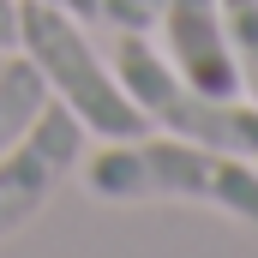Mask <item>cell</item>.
I'll return each mask as SVG.
<instances>
[{"label":"cell","instance_id":"cell-8","mask_svg":"<svg viewBox=\"0 0 258 258\" xmlns=\"http://www.w3.org/2000/svg\"><path fill=\"white\" fill-rule=\"evenodd\" d=\"M222 30H228V54L240 84L258 96V0H222Z\"/></svg>","mask_w":258,"mask_h":258},{"label":"cell","instance_id":"cell-5","mask_svg":"<svg viewBox=\"0 0 258 258\" xmlns=\"http://www.w3.org/2000/svg\"><path fill=\"white\" fill-rule=\"evenodd\" d=\"M162 36H168V60L174 72L210 90V96H234L240 72L228 54V30H222V0H162Z\"/></svg>","mask_w":258,"mask_h":258},{"label":"cell","instance_id":"cell-1","mask_svg":"<svg viewBox=\"0 0 258 258\" xmlns=\"http://www.w3.org/2000/svg\"><path fill=\"white\" fill-rule=\"evenodd\" d=\"M84 186L96 198H192L258 222V174L246 156H222L186 138H108V150L84 162Z\"/></svg>","mask_w":258,"mask_h":258},{"label":"cell","instance_id":"cell-2","mask_svg":"<svg viewBox=\"0 0 258 258\" xmlns=\"http://www.w3.org/2000/svg\"><path fill=\"white\" fill-rule=\"evenodd\" d=\"M18 48L42 72V84L60 96V108L78 114L84 132H96V138H138L144 132V114L120 90L114 66H102V54L90 48V36L78 30V18H66L60 6L18 0Z\"/></svg>","mask_w":258,"mask_h":258},{"label":"cell","instance_id":"cell-7","mask_svg":"<svg viewBox=\"0 0 258 258\" xmlns=\"http://www.w3.org/2000/svg\"><path fill=\"white\" fill-rule=\"evenodd\" d=\"M78 24H114V30H150L162 18V0H48Z\"/></svg>","mask_w":258,"mask_h":258},{"label":"cell","instance_id":"cell-4","mask_svg":"<svg viewBox=\"0 0 258 258\" xmlns=\"http://www.w3.org/2000/svg\"><path fill=\"white\" fill-rule=\"evenodd\" d=\"M78 162H84V126H78L72 108L48 102L30 120V132L0 156V240L18 234L54 198V186H60Z\"/></svg>","mask_w":258,"mask_h":258},{"label":"cell","instance_id":"cell-6","mask_svg":"<svg viewBox=\"0 0 258 258\" xmlns=\"http://www.w3.org/2000/svg\"><path fill=\"white\" fill-rule=\"evenodd\" d=\"M48 108V84L30 60H0V156L30 132V120Z\"/></svg>","mask_w":258,"mask_h":258},{"label":"cell","instance_id":"cell-3","mask_svg":"<svg viewBox=\"0 0 258 258\" xmlns=\"http://www.w3.org/2000/svg\"><path fill=\"white\" fill-rule=\"evenodd\" d=\"M114 78L132 96V108L156 126H168V138H186L204 150H222V156H258V108L234 102V96H210L186 84L174 60H162L144 30H120L114 42Z\"/></svg>","mask_w":258,"mask_h":258},{"label":"cell","instance_id":"cell-9","mask_svg":"<svg viewBox=\"0 0 258 258\" xmlns=\"http://www.w3.org/2000/svg\"><path fill=\"white\" fill-rule=\"evenodd\" d=\"M18 42V0H0V48Z\"/></svg>","mask_w":258,"mask_h":258}]
</instances>
